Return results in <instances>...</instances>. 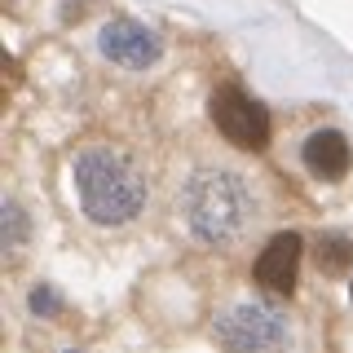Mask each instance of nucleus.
<instances>
[{
  "label": "nucleus",
  "mask_w": 353,
  "mask_h": 353,
  "mask_svg": "<svg viewBox=\"0 0 353 353\" xmlns=\"http://www.w3.org/2000/svg\"><path fill=\"white\" fill-rule=\"evenodd\" d=\"M181 216L190 234L208 248H230L256 225L261 199L234 168H199L181 190Z\"/></svg>",
  "instance_id": "f257e3e1"
},
{
  "label": "nucleus",
  "mask_w": 353,
  "mask_h": 353,
  "mask_svg": "<svg viewBox=\"0 0 353 353\" xmlns=\"http://www.w3.org/2000/svg\"><path fill=\"white\" fill-rule=\"evenodd\" d=\"M75 194L88 221L97 225H128L146 208V172L115 146H88L75 154Z\"/></svg>",
  "instance_id": "f03ea898"
},
{
  "label": "nucleus",
  "mask_w": 353,
  "mask_h": 353,
  "mask_svg": "<svg viewBox=\"0 0 353 353\" xmlns=\"http://www.w3.org/2000/svg\"><path fill=\"white\" fill-rule=\"evenodd\" d=\"M212 336L225 353H287L292 327L274 305L265 301H239L230 309H221Z\"/></svg>",
  "instance_id": "7ed1b4c3"
},
{
  "label": "nucleus",
  "mask_w": 353,
  "mask_h": 353,
  "mask_svg": "<svg viewBox=\"0 0 353 353\" xmlns=\"http://www.w3.org/2000/svg\"><path fill=\"white\" fill-rule=\"evenodd\" d=\"M212 124L239 150H265L270 146V115H265V106L252 102L234 84H221L212 93Z\"/></svg>",
  "instance_id": "20e7f679"
},
{
  "label": "nucleus",
  "mask_w": 353,
  "mask_h": 353,
  "mask_svg": "<svg viewBox=\"0 0 353 353\" xmlns=\"http://www.w3.org/2000/svg\"><path fill=\"white\" fill-rule=\"evenodd\" d=\"M102 53L115 66H128V71H146V66L159 58V36H154L150 27H141V22L132 18H115L102 27Z\"/></svg>",
  "instance_id": "39448f33"
},
{
  "label": "nucleus",
  "mask_w": 353,
  "mask_h": 353,
  "mask_svg": "<svg viewBox=\"0 0 353 353\" xmlns=\"http://www.w3.org/2000/svg\"><path fill=\"white\" fill-rule=\"evenodd\" d=\"M301 252H305L301 234H274L256 256V283L287 296L296 287V274H301Z\"/></svg>",
  "instance_id": "423d86ee"
},
{
  "label": "nucleus",
  "mask_w": 353,
  "mask_h": 353,
  "mask_svg": "<svg viewBox=\"0 0 353 353\" xmlns=\"http://www.w3.org/2000/svg\"><path fill=\"white\" fill-rule=\"evenodd\" d=\"M301 159H305V168L314 176H323V181H340V176L349 172V141H345V132H336V128L309 132Z\"/></svg>",
  "instance_id": "0eeeda50"
},
{
  "label": "nucleus",
  "mask_w": 353,
  "mask_h": 353,
  "mask_svg": "<svg viewBox=\"0 0 353 353\" xmlns=\"http://www.w3.org/2000/svg\"><path fill=\"white\" fill-rule=\"evenodd\" d=\"M349 261H353V248H349V239H340V234H327L323 243H318V270L336 274V270H345Z\"/></svg>",
  "instance_id": "6e6552de"
},
{
  "label": "nucleus",
  "mask_w": 353,
  "mask_h": 353,
  "mask_svg": "<svg viewBox=\"0 0 353 353\" xmlns=\"http://www.w3.org/2000/svg\"><path fill=\"white\" fill-rule=\"evenodd\" d=\"M31 309H36V314H53V309H58V296H53V292H36V296H31Z\"/></svg>",
  "instance_id": "1a4fd4ad"
}]
</instances>
